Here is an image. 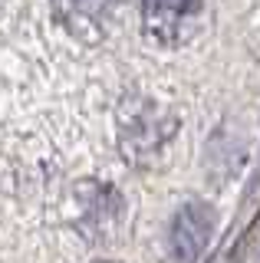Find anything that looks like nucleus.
<instances>
[{
  "label": "nucleus",
  "mask_w": 260,
  "mask_h": 263,
  "mask_svg": "<svg viewBox=\"0 0 260 263\" xmlns=\"http://www.w3.org/2000/svg\"><path fill=\"white\" fill-rule=\"evenodd\" d=\"M205 0H142V27L158 46H181L198 30Z\"/></svg>",
  "instance_id": "1"
},
{
  "label": "nucleus",
  "mask_w": 260,
  "mask_h": 263,
  "mask_svg": "<svg viewBox=\"0 0 260 263\" xmlns=\"http://www.w3.org/2000/svg\"><path fill=\"white\" fill-rule=\"evenodd\" d=\"M168 125L152 102H125L119 112V145L125 152V158L145 161L165 145Z\"/></svg>",
  "instance_id": "2"
},
{
  "label": "nucleus",
  "mask_w": 260,
  "mask_h": 263,
  "mask_svg": "<svg viewBox=\"0 0 260 263\" xmlns=\"http://www.w3.org/2000/svg\"><path fill=\"white\" fill-rule=\"evenodd\" d=\"M211 230H214V211L201 201L184 204L175 214L172 230H168V250H172V257L178 263H194L205 253V247L211 240Z\"/></svg>",
  "instance_id": "3"
},
{
  "label": "nucleus",
  "mask_w": 260,
  "mask_h": 263,
  "mask_svg": "<svg viewBox=\"0 0 260 263\" xmlns=\"http://www.w3.org/2000/svg\"><path fill=\"white\" fill-rule=\"evenodd\" d=\"M119 4L122 0H53V13L76 40L96 43L105 36Z\"/></svg>",
  "instance_id": "4"
},
{
  "label": "nucleus",
  "mask_w": 260,
  "mask_h": 263,
  "mask_svg": "<svg viewBox=\"0 0 260 263\" xmlns=\"http://www.w3.org/2000/svg\"><path fill=\"white\" fill-rule=\"evenodd\" d=\"M76 197H79V217H83L86 230H109L122 214V201L112 187L83 184L76 191Z\"/></svg>",
  "instance_id": "5"
},
{
  "label": "nucleus",
  "mask_w": 260,
  "mask_h": 263,
  "mask_svg": "<svg viewBox=\"0 0 260 263\" xmlns=\"http://www.w3.org/2000/svg\"><path fill=\"white\" fill-rule=\"evenodd\" d=\"M99 263H116V260H99Z\"/></svg>",
  "instance_id": "6"
}]
</instances>
